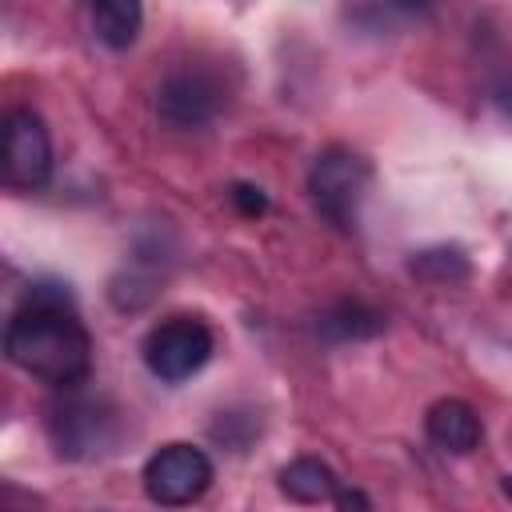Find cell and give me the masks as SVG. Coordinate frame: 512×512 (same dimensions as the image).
Returning a JSON list of instances; mask_svg holds the SVG:
<instances>
[{
	"label": "cell",
	"instance_id": "3",
	"mask_svg": "<svg viewBox=\"0 0 512 512\" xmlns=\"http://www.w3.org/2000/svg\"><path fill=\"white\" fill-rule=\"evenodd\" d=\"M212 348H216L212 328L200 316H172V320H164V324H156L148 332V340H144V364L164 384H180V380L196 376L208 364Z\"/></svg>",
	"mask_w": 512,
	"mask_h": 512
},
{
	"label": "cell",
	"instance_id": "9",
	"mask_svg": "<svg viewBox=\"0 0 512 512\" xmlns=\"http://www.w3.org/2000/svg\"><path fill=\"white\" fill-rule=\"evenodd\" d=\"M280 492L296 504H332L340 492L336 472L316 456H296L280 468Z\"/></svg>",
	"mask_w": 512,
	"mask_h": 512
},
{
	"label": "cell",
	"instance_id": "1",
	"mask_svg": "<svg viewBox=\"0 0 512 512\" xmlns=\"http://www.w3.org/2000/svg\"><path fill=\"white\" fill-rule=\"evenodd\" d=\"M4 356L52 388H76L92 372V336L76 316L68 284L40 280L4 328Z\"/></svg>",
	"mask_w": 512,
	"mask_h": 512
},
{
	"label": "cell",
	"instance_id": "11",
	"mask_svg": "<svg viewBox=\"0 0 512 512\" xmlns=\"http://www.w3.org/2000/svg\"><path fill=\"white\" fill-rule=\"evenodd\" d=\"M380 328H384V316L376 308H368L364 300H336L332 308H324L316 316V332L324 340H336V344H344V340H368Z\"/></svg>",
	"mask_w": 512,
	"mask_h": 512
},
{
	"label": "cell",
	"instance_id": "6",
	"mask_svg": "<svg viewBox=\"0 0 512 512\" xmlns=\"http://www.w3.org/2000/svg\"><path fill=\"white\" fill-rule=\"evenodd\" d=\"M112 408L88 396H68L48 412V436L60 456L68 460H88L100 456L112 444Z\"/></svg>",
	"mask_w": 512,
	"mask_h": 512
},
{
	"label": "cell",
	"instance_id": "14",
	"mask_svg": "<svg viewBox=\"0 0 512 512\" xmlns=\"http://www.w3.org/2000/svg\"><path fill=\"white\" fill-rule=\"evenodd\" d=\"M376 8H384V12H392V16H424L436 0H372Z\"/></svg>",
	"mask_w": 512,
	"mask_h": 512
},
{
	"label": "cell",
	"instance_id": "10",
	"mask_svg": "<svg viewBox=\"0 0 512 512\" xmlns=\"http://www.w3.org/2000/svg\"><path fill=\"white\" fill-rule=\"evenodd\" d=\"M88 8H92V32L104 48L124 52L136 44L140 24H144L140 0H88Z\"/></svg>",
	"mask_w": 512,
	"mask_h": 512
},
{
	"label": "cell",
	"instance_id": "15",
	"mask_svg": "<svg viewBox=\"0 0 512 512\" xmlns=\"http://www.w3.org/2000/svg\"><path fill=\"white\" fill-rule=\"evenodd\" d=\"M332 504H336V508H372V500H368L364 492H356V488H340Z\"/></svg>",
	"mask_w": 512,
	"mask_h": 512
},
{
	"label": "cell",
	"instance_id": "5",
	"mask_svg": "<svg viewBox=\"0 0 512 512\" xmlns=\"http://www.w3.org/2000/svg\"><path fill=\"white\" fill-rule=\"evenodd\" d=\"M52 176V136L32 108H8L4 116V184L16 192L44 188Z\"/></svg>",
	"mask_w": 512,
	"mask_h": 512
},
{
	"label": "cell",
	"instance_id": "7",
	"mask_svg": "<svg viewBox=\"0 0 512 512\" xmlns=\"http://www.w3.org/2000/svg\"><path fill=\"white\" fill-rule=\"evenodd\" d=\"M224 104V92L220 84L200 72V68H180L172 72L160 92H156V116L176 128V132H192V128H204Z\"/></svg>",
	"mask_w": 512,
	"mask_h": 512
},
{
	"label": "cell",
	"instance_id": "4",
	"mask_svg": "<svg viewBox=\"0 0 512 512\" xmlns=\"http://www.w3.org/2000/svg\"><path fill=\"white\" fill-rule=\"evenodd\" d=\"M212 488V460L196 444H164L144 464V492L152 504L180 508L196 504Z\"/></svg>",
	"mask_w": 512,
	"mask_h": 512
},
{
	"label": "cell",
	"instance_id": "13",
	"mask_svg": "<svg viewBox=\"0 0 512 512\" xmlns=\"http://www.w3.org/2000/svg\"><path fill=\"white\" fill-rule=\"evenodd\" d=\"M228 200H232V208L240 212V216H264L268 212V196H264V188L260 184H232L228 188Z\"/></svg>",
	"mask_w": 512,
	"mask_h": 512
},
{
	"label": "cell",
	"instance_id": "12",
	"mask_svg": "<svg viewBox=\"0 0 512 512\" xmlns=\"http://www.w3.org/2000/svg\"><path fill=\"white\" fill-rule=\"evenodd\" d=\"M412 272L432 284H456L468 276V256L460 248H428L412 256Z\"/></svg>",
	"mask_w": 512,
	"mask_h": 512
},
{
	"label": "cell",
	"instance_id": "2",
	"mask_svg": "<svg viewBox=\"0 0 512 512\" xmlns=\"http://www.w3.org/2000/svg\"><path fill=\"white\" fill-rule=\"evenodd\" d=\"M368 184H372V164L344 144L316 152L312 172H308V192H312L316 212L344 232L360 224V204L368 196Z\"/></svg>",
	"mask_w": 512,
	"mask_h": 512
},
{
	"label": "cell",
	"instance_id": "8",
	"mask_svg": "<svg viewBox=\"0 0 512 512\" xmlns=\"http://www.w3.org/2000/svg\"><path fill=\"white\" fill-rule=\"evenodd\" d=\"M424 432H428V440H432L436 448L456 452V456H468V452L480 448V440H484V424H480L476 408H472L468 400H456V396L436 400V404L428 408Z\"/></svg>",
	"mask_w": 512,
	"mask_h": 512
}]
</instances>
